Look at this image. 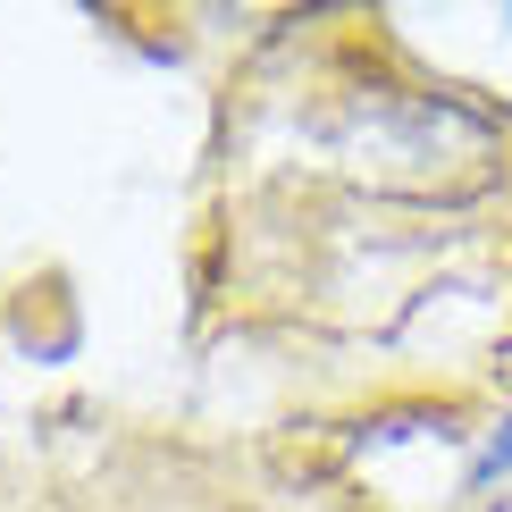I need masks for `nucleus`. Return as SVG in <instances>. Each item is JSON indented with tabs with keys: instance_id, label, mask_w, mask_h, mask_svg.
<instances>
[{
	"instance_id": "nucleus-2",
	"label": "nucleus",
	"mask_w": 512,
	"mask_h": 512,
	"mask_svg": "<svg viewBox=\"0 0 512 512\" xmlns=\"http://www.w3.org/2000/svg\"><path fill=\"white\" fill-rule=\"evenodd\" d=\"M487 512H504V504H487Z\"/></svg>"
},
{
	"instance_id": "nucleus-3",
	"label": "nucleus",
	"mask_w": 512,
	"mask_h": 512,
	"mask_svg": "<svg viewBox=\"0 0 512 512\" xmlns=\"http://www.w3.org/2000/svg\"><path fill=\"white\" fill-rule=\"evenodd\" d=\"M504 17H512V9H504Z\"/></svg>"
},
{
	"instance_id": "nucleus-1",
	"label": "nucleus",
	"mask_w": 512,
	"mask_h": 512,
	"mask_svg": "<svg viewBox=\"0 0 512 512\" xmlns=\"http://www.w3.org/2000/svg\"><path fill=\"white\" fill-rule=\"evenodd\" d=\"M496 479H512V420H504V429L479 445V462H471V496H487Z\"/></svg>"
}]
</instances>
